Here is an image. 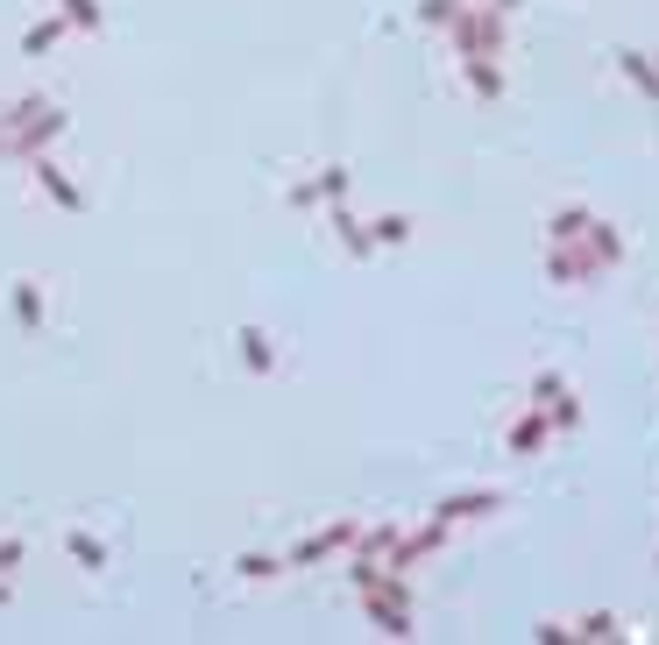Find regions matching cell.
Masks as SVG:
<instances>
[{
	"label": "cell",
	"mask_w": 659,
	"mask_h": 645,
	"mask_svg": "<svg viewBox=\"0 0 659 645\" xmlns=\"http://www.w3.org/2000/svg\"><path fill=\"white\" fill-rule=\"evenodd\" d=\"M447 36H454L461 64H468V57H497V50H504V15L482 0V8H461V15H454V29H447Z\"/></svg>",
	"instance_id": "1"
},
{
	"label": "cell",
	"mask_w": 659,
	"mask_h": 645,
	"mask_svg": "<svg viewBox=\"0 0 659 645\" xmlns=\"http://www.w3.org/2000/svg\"><path fill=\"white\" fill-rule=\"evenodd\" d=\"M57 135H64V107H50V100H29V128L15 135V156H29V164H36V156H43Z\"/></svg>",
	"instance_id": "2"
},
{
	"label": "cell",
	"mask_w": 659,
	"mask_h": 645,
	"mask_svg": "<svg viewBox=\"0 0 659 645\" xmlns=\"http://www.w3.org/2000/svg\"><path fill=\"white\" fill-rule=\"evenodd\" d=\"M355 539H362L355 525H326V532H312V539H305V546L291 553V568H319L326 553H341V546H355Z\"/></svg>",
	"instance_id": "3"
},
{
	"label": "cell",
	"mask_w": 659,
	"mask_h": 645,
	"mask_svg": "<svg viewBox=\"0 0 659 645\" xmlns=\"http://www.w3.org/2000/svg\"><path fill=\"white\" fill-rule=\"evenodd\" d=\"M36 185H43V192H50V199H57L64 213H78V206H86V192H78V185H71V178H64V171L50 164V156H36Z\"/></svg>",
	"instance_id": "4"
},
{
	"label": "cell",
	"mask_w": 659,
	"mask_h": 645,
	"mask_svg": "<svg viewBox=\"0 0 659 645\" xmlns=\"http://www.w3.org/2000/svg\"><path fill=\"white\" fill-rule=\"evenodd\" d=\"M546 433H553V419H546V405H539V412H525V419L511 426V454H539Z\"/></svg>",
	"instance_id": "5"
},
{
	"label": "cell",
	"mask_w": 659,
	"mask_h": 645,
	"mask_svg": "<svg viewBox=\"0 0 659 645\" xmlns=\"http://www.w3.org/2000/svg\"><path fill=\"white\" fill-rule=\"evenodd\" d=\"M617 71H624V78H631V86H638V93H645V100H659V64H652V57H645V50H624V57H617Z\"/></svg>",
	"instance_id": "6"
},
{
	"label": "cell",
	"mask_w": 659,
	"mask_h": 645,
	"mask_svg": "<svg viewBox=\"0 0 659 645\" xmlns=\"http://www.w3.org/2000/svg\"><path fill=\"white\" fill-rule=\"evenodd\" d=\"M369 617H376L390 638H411V610H404V603H390L383 589H369Z\"/></svg>",
	"instance_id": "7"
},
{
	"label": "cell",
	"mask_w": 659,
	"mask_h": 645,
	"mask_svg": "<svg viewBox=\"0 0 659 645\" xmlns=\"http://www.w3.org/2000/svg\"><path fill=\"white\" fill-rule=\"evenodd\" d=\"M241 362H249L256 376H270V369H277V348H270V334H263V327H241Z\"/></svg>",
	"instance_id": "8"
},
{
	"label": "cell",
	"mask_w": 659,
	"mask_h": 645,
	"mask_svg": "<svg viewBox=\"0 0 659 645\" xmlns=\"http://www.w3.org/2000/svg\"><path fill=\"white\" fill-rule=\"evenodd\" d=\"M15 319H22L29 334L43 327V284H36V277H22V284H15Z\"/></svg>",
	"instance_id": "9"
},
{
	"label": "cell",
	"mask_w": 659,
	"mask_h": 645,
	"mask_svg": "<svg viewBox=\"0 0 659 645\" xmlns=\"http://www.w3.org/2000/svg\"><path fill=\"white\" fill-rule=\"evenodd\" d=\"M334 234H341V249H348V256H376L369 227H355V220H348V206H334Z\"/></svg>",
	"instance_id": "10"
},
{
	"label": "cell",
	"mask_w": 659,
	"mask_h": 645,
	"mask_svg": "<svg viewBox=\"0 0 659 645\" xmlns=\"http://www.w3.org/2000/svg\"><path fill=\"white\" fill-rule=\"evenodd\" d=\"M468 86H475L482 100H497V93H504V71H497V57H468Z\"/></svg>",
	"instance_id": "11"
},
{
	"label": "cell",
	"mask_w": 659,
	"mask_h": 645,
	"mask_svg": "<svg viewBox=\"0 0 659 645\" xmlns=\"http://www.w3.org/2000/svg\"><path fill=\"white\" fill-rule=\"evenodd\" d=\"M369 241H376V249H397V241H411V213H383V220L369 227Z\"/></svg>",
	"instance_id": "12"
},
{
	"label": "cell",
	"mask_w": 659,
	"mask_h": 645,
	"mask_svg": "<svg viewBox=\"0 0 659 645\" xmlns=\"http://www.w3.org/2000/svg\"><path fill=\"white\" fill-rule=\"evenodd\" d=\"M497 504H504L497 490H475V497H447V504H440V518H475V511H497Z\"/></svg>",
	"instance_id": "13"
},
{
	"label": "cell",
	"mask_w": 659,
	"mask_h": 645,
	"mask_svg": "<svg viewBox=\"0 0 659 645\" xmlns=\"http://www.w3.org/2000/svg\"><path fill=\"white\" fill-rule=\"evenodd\" d=\"M71 560H78L86 575H100V568H107V546H100L93 532H71Z\"/></svg>",
	"instance_id": "14"
},
{
	"label": "cell",
	"mask_w": 659,
	"mask_h": 645,
	"mask_svg": "<svg viewBox=\"0 0 659 645\" xmlns=\"http://www.w3.org/2000/svg\"><path fill=\"white\" fill-rule=\"evenodd\" d=\"M348 185H355V178H348V171H341V164H326V171H319V178H312V192H319V199H326V206H341V199H348Z\"/></svg>",
	"instance_id": "15"
},
{
	"label": "cell",
	"mask_w": 659,
	"mask_h": 645,
	"mask_svg": "<svg viewBox=\"0 0 659 645\" xmlns=\"http://www.w3.org/2000/svg\"><path fill=\"white\" fill-rule=\"evenodd\" d=\"M57 36H64V15H50V22H36V29L22 36V57H43V50H50Z\"/></svg>",
	"instance_id": "16"
},
{
	"label": "cell",
	"mask_w": 659,
	"mask_h": 645,
	"mask_svg": "<svg viewBox=\"0 0 659 645\" xmlns=\"http://www.w3.org/2000/svg\"><path fill=\"white\" fill-rule=\"evenodd\" d=\"M461 8H468V0H419V22H426V29H454Z\"/></svg>",
	"instance_id": "17"
},
{
	"label": "cell",
	"mask_w": 659,
	"mask_h": 645,
	"mask_svg": "<svg viewBox=\"0 0 659 645\" xmlns=\"http://www.w3.org/2000/svg\"><path fill=\"white\" fill-rule=\"evenodd\" d=\"M596 213L589 206H567V213H553V241H582V227H589Z\"/></svg>",
	"instance_id": "18"
},
{
	"label": "cell",
	"mask_w": 659,
	"mask_h": 645,
	"mask_svg": "<svg viewBox=\"0 0 659 645\" xmlns=\"http://www.w3.org/2000/svg\"><path fill=\"white\" fill-rule=\"evenodd\" d=\"M64 22L71 29H100V0H64Z\"/></svg>",
	"instance_id": "19"
},
{
	"label": "cell",
	"mask_w": 659,
	"mask_h": 645,
	"mask_svg": "<svg viewBox=\"0 0 659 645\" xmlns=\"http://www.w3.org/2000/svg\"><path fill=\"white\" fill-rule=\"evenodd\" d=\"M546 419H553V426H582V405H574V390H560V397H553Z\"/></svg>",
	"instance_id": "20"
},
{
	"label": "cell",
	"mask_w": 659,
	"mask_h": 645,
	"mask_svg": "<svg viewBox=\"0 0 659 645\" xmlns=\"http://www.w3.org/2000/svg\"><path fill=\"white\" fill-rule=\"evenodd\" d=\"M234 568H241V575H249V582H270V575H277V560H270V553H241V560H234Z\"/></svg>",
	"instance_id": "21"
},
{
	"label": "cell",
	"mask_w": 659,
	"mask_h": 645,
	"mask_svg": "<svg viewBox=\"0 0 659 645\" xmlns=\"http://www.w3.org/2000/svg\"><path fill=\"white\" fill-rule=\"evenodd\" d=\"M574 638H617V617H610V610H589V617H582V631H574Z\"/></svg>",
	"instance_id": "22"
},
{
	"label": "cell",
	"mask_w": 659,
	"mask_h": 645,
	"mask_svg": "<svg viewBox=\"0 0 659 645\" xmlns=\"http://www.w3.org/2000/svg\"><path fill=\"white\" fill-rule=\"evenodd\" d=\"M560 390H567V383H560L553 369H539V376H532V397H539V405H553V397H560Z\"/></svg>",
	"instance_id": "23"
},
{
	"label": "cell",
	"mask_w": 659,
	"mask_h": 645,
	"mask_svg": "<svg viewBox=\"0 0 659 645\" xmlns=\"http://www.w3.org/2000/svg\"><path fill=\"white\" fill-rule=\"evenodd\" d=\"M0 149H8V135H0Z\"/></svg>",
	"instance_id": "24"
}]
</instances>
